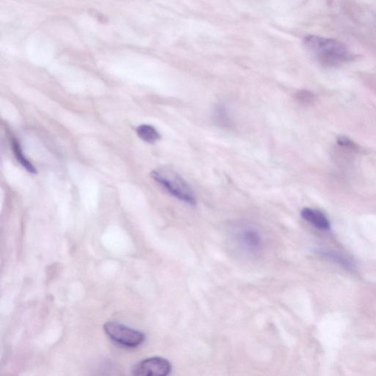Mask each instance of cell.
<instances>
[{
	"instance_id": "obj_1",
	"label": "cell",
	"mask_w": 376,
	"mask_h": 376,
	"mask_svg": "<svg viewBox=\"0 0 376 376\" xmlns=\"http://www.w3.org/2000/svg\"><path fill=\"white\" fill-rule=\"evenodd\" d=\"M304 48L323 66L333 67L353 59V55L343 43L318 36L304 39Z\"/></svg>"
},
{
	"instance_id": "obj_2",
	"label": "cell",
	"mask_w": 376,
	"mask_h": 376,
	"mask_svg": "<svg viewBox=\"0 0 376 376\" xmlns=\"http://www.w3.org/2000/svg\"><path fill=\"white\" fill-rule=\"evenodd\" d=\"M151 175L172 196L187 205H196V196L192 187L175 170L169 168L156 169Z\"/></svg>"
},
{
	"instance_id": "obj_3",
	"label": "cell",
	"mask_w": 376,
	"mask_h": 376,
	"mask_svg": "<svg viewBox=\"0 0 376 376\" xmlns=\"http://www.w3.org/2000/svg\"><path fill=\"white\" fill-rule=\"evenodd\" d=\"M104 330L114 342L128 349L140 347L146 339L144 333L116 322L106 323Z\"/></svg>"
},
{
	"instance_id": "obj_4",
	"label": "cell",
	"mask_w": 376,
	"mask_h": 376,
	"mask_svg": "<svg viewBox=\"0 0 376 376\" xmlns=\"http://www.w3.org/2000/svg\"><path fill=\"white\" fill-rule=\"evenodd\" d=\"M171 365L162 357L148 358L140 362L133 368L135 375L166 376L171 372Z\"/></svg>"
},
{
	"instance_id": "obj_5",
	"label": "cell",
	"mask_w": 376,
	"mask_h": 376,
	"mask_svg": "<svg viewBox=\"0 0 376 376\" xmlns=\"http://www.w3.org/2000/svg\"><path fill=\"white\" fill-rule=\"evenodd\" d=\"M241 246L248 252L256 253L260 248L262 239L257 230L250 227L241 229L237 235Z\"/></svg>"
},
{
	"instance_id": "obj_6",
	"label": "cell",
	"mask_w": 376,
	"mask_h": 376,
	"mask_svg": "<svg viewBox=\"0 0 376 376\" xmlns=\"http://www.w3.org/2000/svg\"><path fill=\"white\" fill-rule=\"evenodd\" d=\"M301 215L306 222L321 230H328L331 228L330 222L319 210L306 208L302 210Z\"/></svg>"
},
{
	"instance_id": "obj_7",
	"label": "cell",
	"mask_w": 376,
	"mask_h": 376,
	"mask_svg": "<svg viewBox=\"0 0 376 376\" xmlns=\"http://www.w3.org/2000/svg\"><path fill=\"white\" fill-rule=\"evenodd\" d=\"M136 133L141 140L150 145L158 142L161 137L159 131L149 124L140 125L136 130Z\"/></svg>"
},
{
	"instance_id": "obj_8",
	"label": "cell",
	"mask_w": 376,
	"mask_h": 376,
	"mask_svg": "<svg viewBox=\"0 0 376 376\" xmlns=\"http://www.w3.org/2000/svg\"><path fill=\"white\" fill-rule=\"evenodd\" d=\"M11 146L13 152L15 156V159L19 163L28 171L29 173L36 175L37 173L36 168L31 163L23 154L22 150L18 141L15 139H13L11 141Z\"/></svg>"
},
{
	"instance_id": "obj_9",
	"label": "cell",
	"mask_w": 376,
	"mask_h": 376,
	"mask_svg": "<svg viewBox=\"0 0 376 376\" xmlns=\"http://www.w3.org/2000/svg\"><path fill=\"white\" fill-rule=\"evenodd\" d=\"M214 119L219 127L230 128L232 127V121L227 108L224 105H217L214 111Z\"/></svg>"
},
{
	"instance_id": "obj_10",
	"label": "cell",
	"mask_w": 376,
	"mask_h": 376,
	"mask_svg": "<svg viewBox=\"0 0 376 376\" xmlns=\"http://www.w3.org/2000/svg\"><path fill=\"white\" fill-rule=\"evenodd\" d=\"M318 253L321 256L340 264L347 269L351 271L355 269L354 264L348 258L340 255V253L332 252V250H327L323 249L318 250Z\"/></svg>"
},
{
	"instance_id": "obj_11",
	"label": "cell",
	"mask_w": 376,
	"mask_h": 376,
	"mask_svg": "<svg viewBox=\"0 0 376 376\" xmlns=\"http://www.w3.org/2000/svg\"><path fill=\"white\" fill-rule=\"evenodd\" d=\"M295 98L301 104L309 105L314 101L315 96L309 90H302L296 93Z\"/></svg>"
},
{
	"instance_id": "obj_12",
	"label": "cell",
	"mask_w": 376,
	"mask_h": 376,
	"mask_svg": "<svg viewBox=\"0 0 376 376\" xmlns=\"http://www.w3.org/2000/svg\"><path fill=\"white\" fill-rule=\"evenodd\" d=\"M337 143L339 145L351 149L352 150H356L358 149L357 145L347 137L340 136L337 138Z\"/></svg>"
}]
</instances>
